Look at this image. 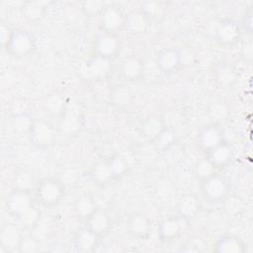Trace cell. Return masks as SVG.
Returning a JSON list of instances; mask_svg holds the SVG:
<instances>
[{
  "mask_svg": "<svg viewBox=\"0 0 253 253\" xmlns=\"http://www.w3.org/2000/svg\"><path fill=\"white\" fill-rule=\"evenodd\" d=\"M208 156V160L211 163V165L215 167H224L233 158V150L228 142L223 140L218 145L210 150Z\"/></svg>",
  "mask_w": 253,
  "mask_h": 253,
  "instance_id": "ba28073f",
  "label": "cell"
},
{
  "mask_svg": "<svg viewBox=\"0 0 253 253\" xmlns=\"http://www.w3.org/2000/svg\"><path fill=\"white\" fill-rule=\"evenodd\" d=\"M101 23L103 28L107 32H113L120 29L123 26L124 18L121 11L115 7L106 8L103 11L101 17Z\"/></svg>",
  "mask_w": 253,
  "mask_h": 253,
  "instance_id": "4fadbf2b",
  "label": "cell"
},
{
  "mask_svg": "<svg viewBox=\"0 0 253 253\" xmlns=\"http://www.w3.org/2000/svg\"><path fill=\"white\" fill-rule=\"evenodd\" d=\"M94 47L97 55L109 59L117 52L119 48V41L115 36L105 33L99 35L95 39Z\"/></svg>",
  "mask_w": 253,
  "mask_h": 253,
  "instance_id": "9c48e42d",
  "label": "cell"
},
{
  "mask_svg": "<svg viewBox=\"0 0 253 253\" xmlns=\"http://www.w3.org/2000/svg\"><path fill=\"white\" fill-rule=\"evenodd\" d=\"M200 208L199 201L194 196H186L184 197L178 206V211L180 216L184 218H189L194 216Z\"/></svg>",
  "mask_w": 253,
  "mask_h": 253,
  "instance_id": "e0dca14e",
  "label": "cell"
},
{
  "mask_svg": "<svg viewBox=\"0 0 253 253\" xmlns=\"http://www.w3.org/2000/svg\"><path fill=\"white\" fill-rule=\"evenodd\" d=\"M1 244L7 250H12L19 247L21 243V234L19 230L13 225H5L2 227L0 234Z\"/></svg>",
  "mask_w": 253,
  "mask_h": 253,
  "instance_id": "9a60e30c",
  "label": "cell"
},
{
  "mask_svg": "<svg viewBox=\"0 0 253 253\" xmlns=\"http://www.w3.org/2000/svg\"><path fill=\"white\" fill-rule=\"evenodd\" d=\"M25 13L27 15V17H29L30 19H39L42 15V7L41 6L40 3L38 2H33V3H29L28 6L25 7Z\"/></svg>",
  "mask_w": 253,
  "mask_h": 253,
  "instance_id": "4dcf8cb0",
  "label": "cell"
},
{
  "mask_svg": "<svg viewBox=\"0 0 253 253\" xmlns=\"http://www.w3.org/2000/svg\"><path fill=\"white\" fill-rule=\"evenodd\" d=\"M111 226V218L106 212L100 210H96L89 217L86 218V227L92 230L99 237L108 233Z\"/></svg>",
  "mask_w": 253,
  "mask_h": 253,
  "instance_id": "8fae6325",
  "label": "cell"
},
{
  "mask_svg": "<svg viewBox=\"0 0 253 253\" xmlns=\"http://www.w3.org/2000/svg\"><path fill=\"white\" fill-rule=\"evenodd\" d=\"M35 46L33 36L25 30L10 32L7 39V47L15 55H26Z\"/></svg>",
  "mask_w": 253,
  "mask_h": 253,
  "instance_id": "3957f363",
  "label": "cell"
},
{
  "mask_svg": "<svg viewBox=\"0 0 253 253\" xmlns=\"http://www.w3.org/2000/svg\"><path fill=\"white\" fill-rule=\"evenodd\" d=\"M223 135V130L218 126L214 124H210L202 126L199 129L197 141L202 149L209 152L224 140Z\"/></svg>",
  "mask_w": 253,
  "mask_h": 253,
  "instance_id": "277c9868",
  "label": "cell"
},
{
  "mask_svg": "<svg viewBox=\"0 0 253 253\" xmlns=\"http://www.w3.org/2000/svg\"><path fill=\"white\" fill-rule=\"evenodd\" d=\"M184 228V217H172L162 221L159 225L158 232L162 239L171 240L176 238Z\"/></svg>",
  "mask_w": 253,
  "mask_h": 253,
  "instance_id": "7c38bea8",
  "label": "cell"
},
{
  "mask_svg": "<svg viewBox=\"0 0 253 253\" xmlns=\"http://www.w3.org/2000/svg\"><path fill=\"white\" fill-rule=\"evenodd\" d=\"M19 247L24 252H34L37 249V239L34 236L22 238Z\"/></svg>",
  "mask_w": 253,
  "mask_h": 253,
  "instance_id": "1f68e13d",
  "label": "cell"
},
{
  "mask_svg": "<svg viewBox=\"0 0 253 253\" xmlns=\"http://www.w3.org/2000/svg\"><path fill=\"white\" fill-rule=\"evenodd\" d=\"M93 177L96 181L100 183H105L109 181L112 177H114V173L109 161L96 164V166H94L93 168Z\"/></svg>",
  "mask_w": 253,
  "mask_h": 253,
  "instance_id": "7402d4cb",
  "label": "cell"
},
{
  "mask_svg": "<svg viewBox=\"0 0 253 253\" xmlns=\"http://www.w3.org/2000/svg\"><path fill=\"white\" fill-rule=\"evenodd\" d=\"M155 139H156L158 147L165 148L172 143V141L174 139V133L168 129L163 128Z\"/></svg>",
  "mask_w": 253,
  "mask_h": 253,
  "instance_id": "4316f807",
  "label": "cell"
},
{
  "mask_svg": "<svg viewBox=\"0 0 253 253\" xmlns=\"http://www.w3.org/2000/svg\"><path fill=\"white\" fill-rule=\"evenodd\" d=\"M127 26L132 32H139L145 27V20L141 14H133L127 20Z\"/></svg>",
  "mask_w": 253,
  "mask_h": 253,
  "instance_id": "484cf974",
  "label": "cell"
},
{
  "mask_svg": "<svg viewBox=\"0 0 253 253\" xmlns=\"http://www.w3.org/2000/svg\"><path fill=\"white\" fill-rule=\"evenodd\" d=\"M236 78H237V74L235 70L229 65H226V64L220 65L215 70V79L218 82V84L221 86L228 87L232 85L235 82Z\"/></svg>",
  "mask_w": 253,
  "mask_h": 253,
  "instance_id": "d6986e66",
  "label": "cell"
},
{
  "mask_svg": "<svg viewBox=\"0 0 253 253\" xmlns=\"http://www.w3.org/2000/svg\"><path fill=\"white\" fill-rule=\"evenodd\" d=\"M142 71L141 62L137 58H128L122 64V73L126 78L135 79Z\"/></svg>",
  "mask_w": 253,
  "mask_h": 253,
  "instance_id": "44dd1931",
  "label": "cell"
},
{
  "mask_svg": "<svg viewBox=\"0 0 253 253\" xmlns=\"http://www.w3.org/2000/svg\"><path fill=\"white\" fill-rule=\"evenodd\" d=\"M31 138L38 147H47L54 140V131L52 126L45 121H37L32 123L30 127Z\"/></svg>",
  "mask_w": 253,
  "mask_h": 253,
  "instance_id": "8992f818",
  "label": "cell"
},
{
  "mask_svg": "<svg viewBox=\"0 0 253 253\" xmlns=\"http://www.w3.org/2000/svg\"><path fill=\"white\" fill-rule=\"evenodd\" d=\"M32 207V198L29 190L17 188L13 191L7 200V208L13 214L19 217Z\"/></svg>",
  "mask_w": 253,
  "mask_h": 253,
  "instance_id": "52a82bcc",
  "label": "cell"
},
{
  "mask_svg": "<svg viewBox=\"0 0 253 253\" xmlns=\"http://www.w3.org/2000/svg\"><path fill=\"white\" fill-rule=\"evenodd\" d=\"M213 166L211 165V163L208 160H202L197 167V174L198 176L203 180L209 176H211V174H213Z\"/></svg>",
  "mask_w": 253,
  "mask_h": 253,
  "instance_id": "83f0119b",
  "label": "cell"
},
{
  "mask_svg": "<svg viewBox=\"0 0 253 253\" xmlns=\"http://www.w3.org/2000/svg\"><path fill=\"white\" fill-rule=\"evenodd\" d=\"M156 63L163 72L173 71L182 63L181 51L174 47H165L158 53Z\"/></svg>",
  "mask_w": 253,
  "mask_h": 253,
  "instance_id": "30bf717a",
  "label": "cell"
},
{
  "mask_svg": "<svg viewBox=\"0 0 253 253\" xmlns=\"http://www.w3.org/2000/svg\"><path fill=\"white\" fill-rule=\"evenodd\" d=\"M241 36L240 24L233 19L222 20L216 31L215 39L223 45H231L237 42Z\"/></svg>",
  "mask_w": 253,
  "mask_h": 253,
  "instance_id": "5b68a950",
  "label": "cell"
},
{
  "mask_svg": "<svg viewBox=\"0 0 253 253\" xmlns=\"http://www.w3.org/2000/svg\"><path fill=\"white\" fill-rule=\"evenodd\" d=\"M214 250L223 253H240L244 251V244L236 236L223 235L217 239Z\"/></svg>",
  "mask_w": 253,
  "mask_h": 253,
  "instance_id": "5bb4252c",
  "label": "cell"
},
{
  "mask_svg": "<svg viewBox=\"0 0 253 253\" xmlns=\"http://www.w3.org/2000/svg\"><path fill=\"white\" fill-rule=\"evenodd\" d=\"M149 229V222L145 216L141 214H134L129 219V230L135 236H143Z\"/></svg>",
  "mask_w": 253,
  "mask_h": 253,
  "instance_id": "ffe728a7",
  "label": "cell"
},
{
  "mask_svg": "<svg viewBox=\"0 0 253 253\" xmlns=\"http://www.w3.org/2000/svg\"><path fill=\"white\" fill-rule=\"evenodd\" d=\"M95 200L88 195L80 197L75 204V210L79 216L82 218L89 217L97 209H96Z\"/></svg>",
  "mask_w": 253,
  "mask_h": 253,
  "instance_id": "ac0fdd59",
  "label": "cell"
},
{
  "mask_svg": "<svg viewBox=\"0 0 253 253\" xmlns=\"http://www.w3.org/2000/svg\"><path fill=\"white\" fill-rule=\"evenodd\" d=\"M230 190L228 180L220 174H211L203 179L201 192L204 198L211 203L221 202L227 198Z\"/></svg>",
  "mask_w": 253,
  "mask_h": 253,
  "instance_id": "6da1fadb",
  "label": "cell"
},
{
  "mask_svg": "<svg viewBox=\"0 0 253 253\" xmlns=\"http://www.w3.org/2000/svg\"><path fill=\"white\" fill-rule=\"evenodd\" d=\"M89 68L94 75H103L109 69L108 58L97 55L95 58L89 61Z\"/></svg>",
  "mask_w": 253,
  "mask_h": 253,
  "instance_id": "cb8c5ba5",
  "label": "cell"
},
{
  "mask_svg": "<svg viewBox=\"0 0 253 253\" xmlns=\"http://www.w3.org/2000/svg\"><path fill=\"white\" fill-rule=\"evenodd\" d=\"M109 163H110L111 168H112V170H113L114 176L121 175V174H123V173L126 170V161L124 160V158H122V157H120V156L113 157V158L109 161Z\"/></svg>",
  "mask_w": 253,
  "mask_h": 253,
  "instance_id": "f1b7e54d",
  "label": "cell"
},
{
  "mask_svg": "<svg viewBox=\"0 0 253 253\" xmlns=\"http://www.w3.org/2000/svg\"><path fill=\"white\" fill-rule=\"evenodd\" d=\"M36 195L41 204L45 207H52L64 196V186L56 179L46 178L39 183Z\"/></svg>",
  "mask_w": 253,
  "mask_h": 253,
  "instance_id": "7a4b0ae2",
  "label": "cell"
},
{
  "mask_svg": "<svg viewBox=\"0 0 253 253\" xmlns=\"http://www.w3.org/2000/svg\"><path fill=\"white\" fill-rule=\"evenodd\" d=\"M162 129V124L157 118H149L143 124V130L145 134L152 138H156Z\"/></svg>",
  "mask_w": 253,
  "mask_h": 253,
  "instance_id": "603a6c76",
  "label": "cell"
},
{
  "mask_svg": "<svg viewBox=\"0 0 253 253\" xmlns=\"http://www.w3.org/2000/svg\"><path fill=\"white\" fill-rule=\"evenodd\" d=\"M20 218L24 224H26L28 226H34L40 219V214H39L38 210L33 208V206H32L28 211H26L20 216Z\"/></svg>",
  "mask_w": 253,
  "mask_h": 253,
  "instance_id": "d4e9b609",
  "label": "cell"
},
{
  "mask_svg": "<svg viewBox=\"0 0 253 253\" xmlns=\"http://www.w3.org/2000/svg\"><path fill=\"white\" fill-rule=\"evenodd\" d=\"M98 235L88 227L81 229L75 237V245L80 251H90L97 244Z\"/></svg>",
  "mask_w": 253,
  "mask_h": 253,
  "instance_id": "2e32d148",
  "label": "cell"
},
{
  "mask_svg": "<svg viewBox=\"0 0 253 253\" xmlns=\"http://www.w3.org/2000/svg\"><path fill=\"white\" fill-rule=\"evenodd\" d=\"M252 17H253V9L252 7H250L247 9V11H245L241 20V25H240L241 29H243L248 34H252V31H253Z\"/></svg>",
  "mask_w": 253,
  "mask_h": 253,
  "instance_id": "f546056e",
  "label": "cell"
}]
</instances>
